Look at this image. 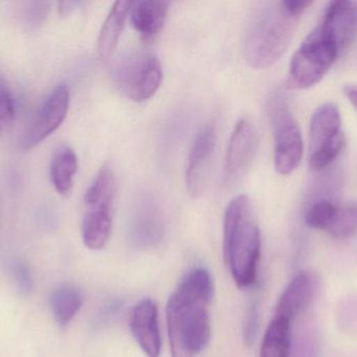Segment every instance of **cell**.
<instances>
[{
	"mask_svg": "<svg viewBox=\"0 0 357 357\" xmlns=\"http://www.w3.org/2000/svg\"><path fill=\"white\" fill-rule=\"evenodd\" d=\"M50 6V4L45 1L25 2L19 15L21 24L29 31L39 29L47 17Z\"/></svg>",
	"mask_w": 357,
	"mask_h": 357,
	"instance_id": "cell-24",
	"label": "cell"
},
{
	"mask_svg": "<svg viewBox=\"0 0 357 357\" xmlns=\"http://www.w3.org/2000/svg\"><path fill=\"white\" fill-rule=\"evenodd\" d=\"M344 94L357 110V84H348L344 87Z\"/></svg>",
	"mask_w": 357,
	"mask_h": 357,
	"instance_id": "cell-30",
	"label": "cell"
},
{
	"mask_svg": "<svg viewBox=\"0 0 357 357\" xmlns=\"http://www.w3.org/2000/svg\"><path fill=\"white\" fill-rule=\"evenodd\" d=\"M215 147V127L206 125L197 133L187 161L185 177L187 190L191 196H199L207 188Z\"/></svg>",
	"mask_w": 357,
	"mask_h": 357,
	"instance_id": "cell-11",
	"label": "cell"
},
{
	"mask_svg": "<svg viewBox=\"0 0 357 357\" xmlns=\"http://www.w3.org/2000/svg\"><path fill=\"white\" fill-rule=\"evenodd\" d=\"M167 1L142 0L132 2L130 16L134 29L144 38H153L162 29L169 13Z\"/></svg>",
	"mask_w": 357,
	"mask_h": 357,
	"instance_id": "cell-16",
	"label": "cell"
},
{
	"mask_svg": "<svg viewBox=\"0 0 357 357\" xmlns=\"http://www.w3.org/2000/svg\"><path fill=\"white\" fill-rule=\"evenodd\" d=\"M208 306L169 298L167 322L172 357H195L209 345L211 322Z\"/></svg>",
	"mask_w": 357,
	"mask_h": 357,
	"instance_id": "cell-3",
	"label": "cell"
},
{
	"mask_svg": "<svg viewBox=\"0 0 357 357\" xmlns=\"http://www.w3.org/2000/svg\"><path fill=\"white\" fill-rule=\"evenodd\" d=\"M320 289L321 279L316 272H298L279 298L275 316L293 322L314 303Z\"/></svg>",
	"mask_w": 357,
	"mask_h": 357,
	"instance_id": "cell-12",
	"label": "cell"
},
{
	"mask_svg": "<svg viewBox=\"0 0 357 357\" xmlns=\"http://www.w3.org/2000/svg\"><path fill=\"white\" fill-rule=\"evenodd\" d=\"M77 167V154L70 147H61L54 153L50 163V180L59 194L66 196L71 192Z\"/></svg>",
	"mask_w": 357,
	"mask_h": 357,
	"instance_id": "cell-19",
	"label": "cell"
},
{
	"mask_svg": "<svg viewBox=\"0 0 357 357\" xmlns=\"http://www.w3.org/2000/svg\"><path fill=\"white\" fill-rule=\"evenodd\" d=\"M83 293L75 284H62L50 296V308L54 320L61 326H66L77 316L83 304Z\"/></svg>",
	"mask_w": 357,
	"mask_h": 357,
	"instance_id": "cell-20",
	"label": "cell"
},
{
	"mask_svg": "<svg viewBox=\"0 0 357 357\" xmlns=\"http://www.w3.org/2000/svg\"><path fill=\"white\" fill-rule=\"evenodd\" d=\"M70 94L66 85H59L48 94L27 128L22 140L25 149L33 148L59 129L68 113Z\"/></svg>",
	"mask_w": 357,
	"mask_h": 357,
	"instance_id": "cell-9",
	"label": "cell"
},
{
	"mask_svg": "<svg viewBox=\"0 0 357 357\" xmlns=\"http://www.w3.org/2000/svg\"><path fill=\"white\" fill-rule=\"evenodd\" d=\"M320 23L335 40L343 56L357 38V2H331Z\"/></svg>",
	"mask_w": 357,
	"mask_h": 357,
	"instance_id": "cell-15",
	"label": "cell"
},
{
	"mask_svg": "<svg viewBox=\"0 0 357 357\" xmlns=\"http://www.w3.org/2000/svg\"><path fill=\"white\" fill-rule=\"evenodd\" d=\"M342 117L335 103H325L317 108L310 126L308 161L314 171H321L337 159L345 146Z\"/></svg>",
	"mask_w": 357,
	"mask_h": 357,
	"instance_id": "cell-8",
	"label": "cell"
},
{
	"mask_svg": "<svg viewBox=\"0 0 357 357\" xmlns=\"http://www.w3.org/2000/svg\"><path fill=\"white\" fill-rule=\"evenodd\" d=\"M222 247L225 262L237 286H251L257 276L261 237L247 195L234 197L227 207Z\"/></svg>",
	"mask_w": 357,
	"mask_h": 357,
	"instance_id": "cell-1",
	"label": "cell"
},
{
	"mask_svg": "<svg viewBox=\"0 0 357 357\" xmlns=\"http://www.w3.org/2000/svg\"><path fill=\"white\" fill-rule=\"evenodd\" d=\"M158 318V307L151 299H144L136 304L130 318L132 335L140 349L148 357L160 356L161 337Z\"/></svg>",
	"mask_w": 357,
	"mask_h": 357,
	"instance_id": "cell-14",
	"label": "cell"
},
{
	"mask_svg": "<svg viewBox=\"0 0 357 357\" xmlns=\"http://www.w3.org/2000/svg\"><path fill=\"white\" fill-rule=\"evenodd\" d=\"M340 205L331 199H319L310 203L304 216L306 226L314 230L327 231L337 217Z\"/></svg>",
	"mask_w": 357,
	"mask_h": 357,
	"instance_id": "cell-22",
	"label": "cell"
},
{
	"mask_svg": "<svg viewBox=\"0 0 357 357\" xmlns=\"http://www.w3.org/2000/svg\"><path fill=\"white\" fill-rule=\"evenodd\" d=\"M16 117V106L10 88L0 78V136L8 131L14 123Z\"/></svg>",
	"mask_w": 357,
	"mask_h": 357,
	"instance_id": "cell-27",
	"label": "cell"
},
{
	"mask_svg": "<svg viewBox=\"0 0 357 357\" xmlns=\"http://www.w3.org/2000/svg\"><path fill=\"white\" fill-rule=\"evenodd\" d=\"M173 297L182 303H202L209 305L213 297V282L205 268L189 270L181 280Z\"/></svg>",
	"mask_w": 357,
	"mask_h": 357,
	"instance_id": "cell-18",
	"label": "cell"
},
{
	"mask_svg": "<svg viewBox=\"0 0 357 357\" xmlns=\"http://www.w3.org/2000/svg\"><path fill=\"white\" fill-rule=\"evenodd\" d=\"M294 350L291 349V357H319V335L316 328H304L297 337Z\"/></svg>",
	"mask_w": 357,
	"mask_h": 357,
	"instance_id": "cell-26",
	"label": "cell"
},
{
	"mask_svg": "<svg viewBox=\"0 0 357 357\" xmlns=\"http://www.w3.org/2000/svg\"><path fill=\"white\" fill-rule=\"evenodd\" d=\"M291 323L274 316L264 333L259 357H291Z\"/></svg>",
	"mask_w": 357,
	"mask_h": 357,
	"instance_id": "cell-21",
	"label": "cell"
},
{
	"mask_svg": "<svg viewBox=\"0 0 357 357\" xmlns=\"http://www.w3.org/2000/svg\"><path fill=\"white\" fill-rule=\"evenodd\" d=\"M258 138L255 126L249 119H243L235 125L225 155L222 180L226 186H232L245 175L252 165Z\"/></svg>",
	"mask_w": 357,
	"mask_h": 357,
	"instance_id": "cell-10",
	"label": "cell"
},
{
	"mask_svg": "<svg viewBox=\"0 0 357 357\" xmlns=\"http://www.w3.org/2000/svg\"><path fill=\"white\" fill-rule=\"evenodd\" d=\"M81 4L79 1H64L61 2L59 6V12L61 17H67Z\"/></svg>",
	"mask_w": 357,
	"mask_h": 357,
	"instance_id": "cell-29",
	"label": "cell"
},
{
	"mask_svg": "<svg viewBox=\"0 0 357 357\" xmlns=\"http://www.w3.org/2000/svg\"><path fill=\"white\" fill-rule=\"evenodd\" d=\"M341 56L335 40L319 22L294 54L287 84L293 89L312 87L328 73Z\"/></svg>",
	"mask_w": 357,
	"mask_h": 357,
	"instance_id": "cell-5",
	"label": "cell"
},
{
	"mask_svg": "<svg viewBox=\"0 0 357 357\" xmlns=\"http://www.w3.org/2000/svg\"><path fill=\"white\" fill-rule=\"evenodd\" d=\"M299 17L284 2H268L252 18L245 40V60L255 69L274 65L293 40Z\"/></svg>",
	"mask_w": 357,
	"mask_h": 357,
	"instance_id": "cell-2",
	"label": "cell"
},
{
	"mask_svg": "<svg viewBox=\"0 0 357 357\" xmlns=\"http://www.w3.org/2000/svg\"><path fill=\"white\" fill-rule=\"evenodd\" d=\"M268 111L274 132L275 169L281 175H289L297 170L303 159L301 130L281 92L271 96Z\"/></svg>",
	"mask_w": 357,
	"mask_h": 357,
	"instance_id": "cell-7",
	"label": "cell"
},
{
	"mask_svg": "<svg viewBox=\"0 0 357 357\" xmlns=\"http://www.w3.org/2000/svg\"><path fill=\"white\" fill-rule=\"evenodd\" d=\"M130 233L134 242L142 247H152L162 238V214L158 203L149 193L139 195L134 203Z\"/></svg>",
	"mask_w": 357,
	"mask_h": 357,
	"instance_id": "cell-13",
	"label": "cell"
},
{
	"mask_svg": "<svg viewBox=\"0 0 357 357\" xmlns=\"http://www.w3.org/2000/svg\"><path fill=\"white\" fill-rule=\"evenodd\" d=\"M131 4L130 1L115 2L105 19L98 39V52L102 60H108L116 50Z\"/></svg>",
	"mask_w": 357,
	"mask_h": 357,
	"instance_id": "cell-17",
	"label": "cell"
},
{
	"mask_svg": "<svg viewBox=\"0 0 357 357\" xmlns=\"http://www.w3.org/2000/svg\"><path fill=\"white\" fill-rule=\"evenodd\" d=\"M258 330V306L252 303L248 308L245 316V327H243V339L248 346L253 345Z\"/></svg>",
	"mask_w": 357,
	"mask_h": 357,
	"instance_id": "cell-28",
	"label": "cell"
},
{
	"mask_svg": "<svg viewBox=\"0 0 357 357\" xmlns=\"http://www.w3.org/2000/svg\"><path fill=\"white\" fill-rule=\"evenodd\" d=\"M115 87L134 102L152 98L160 87L163 71L160 60L150 50H130L121 54L111 71Z\"/></svg>",
	"mask_w": 357,
	"mask_h": 357,
	"instance_id": "cell-6",
	"label": "cell"
},
{
	"mask_svg": "<svg viewBox=\"0 0 357 357\" xmlns=\"http://www.w3.org/2000/svg\"><path fill=\"white\" fill-rule=\"evenodd\" d=\"M328 234L335 238L346 239L357 233V205H340L337 217L333 220Z\"/></svg>",
	"mask_w": 357,
	"mask_h": 357,
	"instance_id": "cell-23",
	"label": "cell"
},
{
	"mask_svg": "<svg viewBox=\"0 0 357 357\" xmlns=\"http://www.w3.org/2000/svg\"><path fill=\"white\" fill-rule=\"evenodd\" d=\"M8 270L19 293L23 297L31 296L33 291V278L29 264L24 260L16 258L10 260L8 263Z\"/></svg>",
	"mask_w": 357,
	"mask_h": 357,
	"instance_id": "cell-25",
	"label": "cell"
},
{
	"mask_svg": "<svg viewBox=\"0 0 357 357\" xmlns=\"http://www.w3.org/2000/svg\"><path fill=\"white\" fill-rule=\"evenodd\" d=\"M115 194L114 172L106 163L100 168L84 196L85 214L82 222V238L88 249L98 251L108 243L112 231Z\"/></svg>",
	"mask_w": 357,
	"mask_h": 357,
	"instance_id": "cell-4",
	"label": "cell"
}]
</instances>
